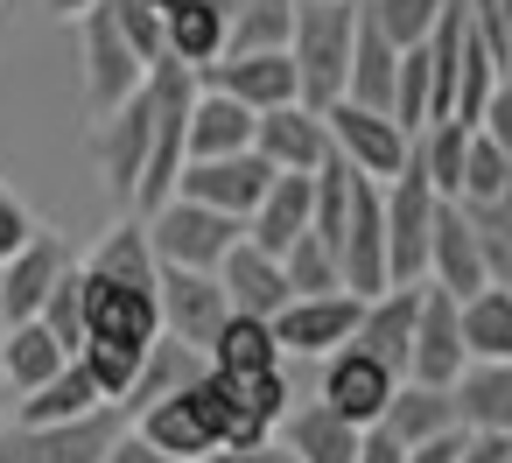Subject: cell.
I'll use <instances>...</instances> for the list:
<instances>
[{
	"instance_id": "27",
	"label": "cell",
	"mask_w": 512,
	"mask_h": 463,
	"mask_svg": "<svg viewBox=\"0 0 512 463\" xmlns=\"http://www.w3.org/2000/svg\"><path fill=\"white\" fill-rule=\"evenodd\" d=\"M204 365L211 372H232V379H246V372H281L288 358H281V344H274V323L267 316H225V330L211 337V351H204Z\"/></svg>"
},
{
	"instance_id": "20",
	"label": "cell",
	"mask_w": 512,
	"mask_h": 463,
	"mask_svg": "<svg viewBox=\"0 0 512 463\" xmlns=\"http://www.w3.org/2000/svg\"><path fill=\"white\" fill-rule=\"evenodd\" d=\"M64 267H71V253H64L57 232H36L15 260H0V309H8V323H29L50 302V288H57Z\"/></svg>"
},
{
	"instance_id": "53",
	"label": "cell",
	"mask_w": 512,
	"mask_h": 463,
	"mask_svg": "<svg viewBox=\"0 0 512 463\" xmlns=\"http://www.w3.org/2000/svg\"><path fill=\"white\" fill-rule=\"evenodd\" d=\"M148 8H162V15H169V8H183V0H148Z\"/></svg>"
},
{
	"instance_id": "44",
	"label": "cell",
	"mask_w": 512,
	"mask_h": 463,
	"mask_svg": "<svg viewBox=\"0 0 512 463\" xmlns=\"http://www.w3.org/2000/svg\"><path fill=\"white\" fill-rule=\"evenodd\" d=\"M456 463H512V435H477V428H463Z\"/></svg>"
},
{
	"instance_id": "32",
	"label": "cell",
	"mask_w": 512,
	"mask_h": 463,
	"mask_svg": "<svg viewBox=\"0 0 512 463\" xmlns=\"http://www.w3.org/2000/svg\"><path fill=\"white\" fill-rule=\"evenodd\" d=\"M71 365V351L29 316V323H8V351H0V379H8L15 393H36L50 372H64Z\"/></svg>"
},
{
	"instance_id": "33",
	"label": "cell",
	"mask_w": 512,
	"mask_h": 463,
	"mask_svg": "<svg viewBox=\"0 0 512 463\" xmlns=\"http://www.w3.org/2000/svg\"><path fill=\"white\" fill-rule=\"evenodd\" d=\"M470 134H477V127H463V120H428V127L414 134V162H421V176L435 183V197H442V204H456V190H463Z\"/></svg>"
},
{
	"instance_id": "43",
	"label": "cell",
	"mask_w": 512,
	"mask_h": 463,
	"mask_svg": "<svg viewBox=\"0 0 512 463\" xmlns=\"http://www.w3.org/2000/svg\"><path fill=\"white\" fill-rule=\"evenodd\" d=\"M477 134H484V141H491V148L512 162V85H498V92H491V106H484Z\"/></svg>"
},
{
	"instance_id": "24",
	"label": "cell",
	"mask_w": 512,
	"mask_h": 463,
	"mask_svg": "<svg viewBox=\"0 0 512 463\" xmlns=\"http://www.w3.org/2000/svg\"><path fill=\"white\" fill-rule=\"evenodd\" d=\"M393 78H400V50L358 15V36H351V71H344V99L351 106H372L393 120Z\"/></svg>"
},
{
	"instance_id": "14",
	"label": "cell",
	"mask_w": 512,
	"mask_h": 463,
	"mask_svg": "<svg viewBox=\"0 0 512 463\" xmlns=\"http://www.w3.org/2000/svg\"><path fill=\"white\" fill-rule=\"evenodd\" d=\"M393 386H400V372H386L379 358H365L358 344H337L330 358H323V407H337L344 421H358V428H372L379 414H386V400H393Z\"/></svg>"
},
{
	"instance_id": "16",
	"label": "cell",
	"mask_w": 512,
	"mask_h": 463,
	"mask_svg": "<svg viewBox=\"0 0 512 463\" xmlns=\"http://www.w3.org/2000/svg\"><path fill=\"white\" fill-rule=\"evenodd\" d=\"M421 281L449 288L456 302L477 295V288H491L484 246H477V225L463 218V204H442V211H435V232H428V274H421Z\"/></svg>"
},
{
	"instance_id": "45",
	"label": "cell",
	"mask_w": 512,
	"mask_h": 463,
	"mask_svg": "<svg viewBox=\"0 0 512 463\" xmlns=\"http://www.w3.org/2000/svg\"><path fill=\"white\" fill-rule=\"evenodd\" d=\"M358 463H407V449H400L386 428H365V435H358Z\"/></svg>"
},
{
	"instance_id": "35",
	"label": "cell",
	"mask_w": 512,
	"mask_h": 463,
	"mask_svg": "<svg viewBox=\"0 0 512 463\" xmlns=\"http://www.w3.org/2000/svg\"><path fill=\"white\" fill-rule=\"evenodd\" d=\"M288 29H295V0H246L225 29V57H246V50H288Z\"/></svg>"
},
{
	"instance_id": "9",
	"label": "cell",
	"mask_w": 512,
	"mask_h": 463,
	"mask_svg": "<svg viewBox=\"0 0 512 463\" xmlns=\"http://www.w3.org/2000/svg\"><path fill=\"white\" fill-rule=\"evenodd\" d=\"M358 316H365V295H351V288H337V295H295L274 316V344H281V358H330L337 344H351Z\"/></svg>"
},
{
	"instance_id": "15",
	"label": "cell",
	"mask_w": 512,
	"mask_h": 463,
	"mask_svg": "<svg viewBox=\"0 0 512 463\" xmlns=\"http://www.w3.org/2000/svg\"><path fill=\"white\" fill-rule=\"evenodd\" d=\"M85 274V267H78ZM85 337H106V344H155L162 337V309L148 288H120V281H99L85 274Z\"/></svg>"
},
{
	"instance_id": "52",
	"label": "cell",
	"mask_w": 512,
	"mask_h": 463,
	"mask_svg": "<svg viewBox=\"0 0 512 463\" xmlns=\"http://www.w3.org/2000/svg\"><path fill=\"white\" fill-rule=\"evenodd\" d=\"M0 351H8V309H0ZM0 386H8V379H0Z\"/></svg>"
},
{
	"instance_id": "38",
	"label": "cell",
	"mask_w": 512,
	"mask_h": 463,
	"mask_svg": "<svg viewBox=\"0 0 512 463\" xmlns=\"http://www.w3.org/2000/svg\"><path fill=\"white\" fill-rule=\"evenodd\" d=\"M36 323H43V330H50L71 358L85 351V274H78V260L57 274V288H50V302L36 309Z\"/></svg>"
},
{
	"instance_id": "30",
	"label": "cell",
	"mask_w": 512,
	"mask_h": 463,
	"mask_svg": "<svg viewBox=\"0 0 512 463\" xmlns=\"http://www.w3.org/2000/svg\"><path fill=\"white\" fill-rule=\"evenodd\" d=\"M225 15L211 8V0H183V8H169L162 15V36H169V64H183V71H204V64H218L225 57Z\"/></svg>"
},
{
	"instance_id": "2",
	"label": "cell",
	"mask_w": 512,
	"mask_h": 463,
	"mask_svg": "<svg viewBox=\"0 0 512 463\" xmlns=\"http://www.w3.org/2000/svg\"><path fill=\"white\" fill-rule=\"evenodd\" d=\"M379 204H386V281L393 288H414L428 274V232H435V183L421 176V162L407 155V169L393 183H379Z\"/></svg>"
},
{
	"instance_id": "39",
	"label": "cell",
	"mask_w": 512,
	"mask_h": 463,
	"mask_svg": "<svg viewBox=\"0 0 512 463\" xmlns=\"http://www.w3.org/2000/svg\"><path fill=\"white\" fill-rule=\"evenodd\" d=\"M281 274H288V288H295V295H337V288H344L337 253H330L323 239H309V232L281 253Z\"/></svg>"
},
{
	"instance_id": "7",
	"label": "cell",
	"mask_w": 512,
	"mask_h": 463,
	"mask_svg": "<svg viewBox=\"0 0 512 463\" xmlns=\"http://www.w3.org/2000/svg\"><path fill=\"white\" fill-rule=\"evenodd\" d=\"M155 309H162V330L176 344H190V351H211V337L232 316L218 274H197V267H162L155 274Z\"/></svg>"
},
{
	"instance_id": "23",
	"label": "cell",
	"mask_w": 512,
	"mask_h": 463,
	"mask_svg": "<svg viewBox=\"0 0 512 463\" xmlns=\"http://www.w3.org/2000/svg\"><path fill=\"white\" fill-rule=\"evenodd\" d=\"M134 435H141V442H155V449H162V456H176V463H197V456H211V449H218V435H211V421L197 414L190 386H183V393H169V400H148V407L134 414Z\"/></svg>"
},
{
	"instance_id": "46",
	"label": "cell",
	"mask_w": 512,
	"mask_h": 463,
	"mask_svg": "<svg viewBox=\"0 0 512 463\" xmlns=\"http://www.w3.org/2000/svg\"><path fill=\"white\" fill-rule=\"evenodd\" d=\"M106 463H176V456H162L155 442H141L134 428H120V442H113V456Z\"/></svg>"
},
{
	"instance_id": "42",
	"label": "cell",
	"mask_w": 512,
	"mask_h": 463,
	"mask_svg": "<svg viewBox=\"0 0 512 463\" xmlns=\"http://www.w3.org/2000/svg\"><path fill=\"white\" fill-rule=\"evenodd\" d=\"M36 232H43V225L29 218V204H22L15 190H0V260H15V253H22Z\"/></svg>"
},
{
	"instance_id": "25",
	"label": "cell",
	"mask_w": 512,
	"mask_h": 463,
	"mask_svg": "<svg viewBox=\"0 0 512 463\" xmlns=\"http://www.w3.org/2000/svg\"><path fill=\"white\" fill-rule=\"evenodd\" d=\"M253 120H260V113H246L239 99H225V92H197V106H190V134H183L190 162L246 155V148H253Z\"/></svg>"
},
{
	"instance_id": "11",
	"label": "cell",
	"mask_w": 512,
	"mask_h": 463,
	"mask_svg": "<svg viewBox=\"0 0 512 463\" xmlns=\"http://www.w3.org/2000/svg\"><path fill=\"white\" fill-rule=\"evenodd\" d=\"M470 365L463 351V316H456V295L421 281V309H414V351H407V379L421 386H456V372Z\"/></svg>"
},
{
	"instance_id": "49",
	"label": "cell",
	"mask_w": 512,
	"mask_h": 463,
	"mask_svg": "<svg viewBox=\"0 0 512 463\" xmlns=\"http://www.w3.org/2000/svg\"><path fill=\"white\" fill-rule=\"evenodd\" d=\"M50 8H57L64 22H71V15H85V8H99V0H50Z\"/></svg>"
},
{
	"instance_id": "48",
	"label": "cell",
	"mask_w": 512,
	"mask_h": 463,
	"mask_svg": "<svg viewBox=\"0 0 512 463\" xmlns=\"http://www.w3.org/2000/svg\"><path fill=\"white\" fill-rule=\"evenodd\" d=\"M463 211H484V218H498V225L512 232V183H505V190H498L491 204H463Z\"/></svg>"
},
{
	"instance_id": "10",
	"label": "cell",
	"mask_w": 512,
	"mask_h": 463,
	"mask_svg": "<svg viewBox=\"0 0 512 463\" xmlns=\"http://www.w3.org/2000/svg\"><path fill=\"white\" fill-rule=\"evenodd\" d=\"M281 169H267L253 148L246 155H211V162H183V176H176V197H190V204H211V211H225V218H253V204L267 197V183H274Z\"/></svg>"
},
{
	"instance_id": "4",
	"label": "cell",
	"mask_w": 512,
	"mask_h": 463,
	"mask_svg": "<svg viewBox=\"0 0 512 463\" xmlns=\"http://www.w3.org/2000/svg\"><path fill=\"white\" fill-rule=\"evenodd\" d=\"M127 428V407H99L85 421H15L0 428V463H106Z\"/></svg>"
},
{
	"instance_id": "41",
	"label": "cell",
	"mask_w": 512,
	"mask_h": 463,
	"mask_svg": "<svg viewBox=\"0 0 512 463\" xmlns=\"http://www.w3.org/2000/svg\"><path fill=\"white\" fill-rule=\"evenodd\" d=\"M113 15H120V36H127V50L155 71V64H169V36H162V8H148V0H113Z\"/></svg>"
},
{
	"instance_id": "13",
	"label": "cell",
	"mask_w": 512,
	"mask_h": 463,
	"mask_svg": "<svg viewBox=\"0 0 512 463\" xmlns=\"http://www.w3.org/2000/svg\"><path fill=\"white\" fill-rule=\"evenodd\" d=\"M253 155L267 162V169H281V176H316L323 162H330V127H323V113L316 106H274V113H260L253 120Z\"/></svg>"
},
{
	"instance_id": "29",
	"label": "cell",
	"mask_w": 512,
	"mask_h": 463,
	"mask_svg": "<svg viewBox=\"0 0 512 463\" xmlns=\"http://www.w3.org/2000/svg\"><path fill=\"white\" fill-rule=\"evenodd\" d=\"M99 407H113L99 386H92V372L71 358L64 372H50L36 393H22L15 400V421H85V414H99Z\"/></svg>"
},
{
	"instance_id": "8",
	"label": "cell",
	"mask_w": 512,
	"mask_h": 463,
	"mask_svg": "<svg viewBox=\"0 0 512 463\" xmlns=\"http://www.w3.org/2000/svg\"><path fill=\"white\" fill-rule=\"evenodd\" d=\"M148 141H155V99H148V85H141V92H134L127 106H113V113L99 120V134H92L99 176H106V190H113L120 204H134V190H141Z\"/></svg>"
},
{
	"instance_id": "37",
	"label": "cell",
	"mask_w": 512,
	"mask_h": 463,
	"mask_svg": "<svg viewBox=\"0 0 512 463\" xmlns=\"http://www.w3.org/2000/svg\"><path fill=\"white\" fill-rule=\"evenodd\" d=\"M393 120L407 127V141L435 120V78H428V43L400 50V78H393Z\"/></svg>"
},
{
	"instance_id": "19",
	"label": "cell",
	"mask_w": 512,
	"mask_h": 463,
	"mask_svg": "<svg viewBox=\"0 0 512 463\" xmlns=\"http://www.w3.org/2000/svg\"><path fill=\"white\" fill-rule=\"evenodd\" d=\"M358 421H344L337 407H323V400H295L288 414H281V428H274V442L295 456V463H358Z\"/></svg>"
},
{
	"instance_id": "12",
	"label": "cell",
	"mask_w": 512,
	"mask_h": 463,
	"mask_svg": "<svg viewBox=\"0 0 512 463\" xmlns=\"http://www.w3.org/2000/svg\"><path fill=\"white\" fill-rule=\"evenodd\" d=\"M211 92L239 99L246 113H274V106H295L302 99V78H295V57L288 50H246V57H218L197 71Z\"/></svg>"
},
{
	"instance_id": "51",
	"label": "cell",
	"mask_w": 512,
	"mask_h": 463,
	"mask_svg": "<svg viewBox=\"0 0 512 463\" xmlns=\"http://www.w3.org/2000/svg\"><path fill=\"white\" fill-rule=\"evenodd\" d=\"M267 463H295V456H288V449H281V442H274V449H267Z\"/></svg>"
},
{
	"instance_id": "17",
	"label": "cell",
	"mask_w": 512,
	"mask_h": 463,
	"mask_svg": "<svg viewBox=\"0 0 512 463\" xmlns=\"http://www.w3.org/2000/svg\"><path fill=\"white\" fill-rule=\"evenodd\" d=\"M218 288H225V302H232L239 316H267V323L295 302V288H288L281 260H274V253H260L253 239H239V246L218 260Z\"/></svg>"
},
{
	"instance_id": "40",
	"label": "cell",
	"mask_w": 512,
	"mask_h": 463,
	"mask_svg": "<svg viewBox=\"0 0 512 463\" xmlns=\"http://www.w3.org/2000/svg\"><path fill=\"white\" fill-rule=\"evenodd\" d=\"M512 183V162L484 141V134H470V155H463V190H456V204H491L498 190Z\"/></svg>"
},
{
	"instance_id": "5",
	"label": "cell",
	"mask_w": 512,
	"mask_h": 463,
	"mask_svg": "<svg viewBox=\"0 0 512 463\" xmlns=\"http://www.w3.org/2000/svg\"><path fill=\"white\" fill-rule=\"evenodd\" d=\"M78 57H85V106H92V120H106L113 106H127L148 85V64L127 50L113 0H99V8L78 15Z\"/></svg>"
},
{
	"instance_id": "21",
	"label": "cell",
	"mask_w": 512,
	"mask_h": 463,
	"mask_svg": "<svg viewBox=\"0 0 512 463\" xmlns=\"http://www.w3.org/2000/svg\"><path fill=\"white\" fill-rule=\"evenodd\" d=\"M372 428H386L400 449H421V442H435V435H456L463 421H456V393H449V386L400 379V386H393V400H386V414H379Z\"/></svg>"
},
{
	"instance_id": "36",
	"label": "cell",
	"mask_w": 512,
	"mask_h": 463,
	"mask_svg": "<svg viewBox=\"0 0 512 463\" xmlns=\"http://www.w3.org/2000/svg\"><path fill=\"white\" fill-rule=\"evenodd\" d=\"M442 8H449V0H358V15H365L393 50L428 43V36H435V22H442Z\"/></svg>"
},
{
	"instance_id": "6",
	"label": "cell",
	"mask_w": 512,
	"mask_h": 463,
	"mask_svg": "<svg viewBox=\"0 0 512 463\" xmlns=\"http://www.w3.org/2000/svg\"><path fill=\"white\" fill-rule=\"evenodd\" d=\"M323 127H330V155L351 162V169L372 176V183H393V176L407 169V155H414V141H407L400 120H386V113H372V106H351V99L323 106Z\"/></svg>"
},
{
	"instance_id": "1",
	"label": "cell",
	"mask_w": 512,
	"mask_h": 463,
	"mask_svg": "<svg viewBox=\"0 0 512 463\" xmlns=\"http://www.w3.org/2000/svg\"><path fill=\"white\" fill-rule=\"evenodd\" d=\"M351 36H358V0H295L288 57H295V78H302V106L323 113V106L344 99Z\"/></svg>"
},
{
	"instance_id": "3",
	"label": "cell",
	"mask_w": 512,
	"mask_h": 463,
	"mask_svg": "<svg viewBox=\"0 0 512 463\" xmlns=\"http://www.w3.org/2000/svg\"><path fill=\"white\" fill-rule=\"evenodd\" d=\"M141 225H148V246H155L162 267H197V274H218V260L246 239L239 218H225V211H211V204H190V197H169V204L148 211Z\"/></svg>"
},
{
	"instance_id": "34",
	"label": "cell",
	"mask_w": 512,
	"mask_h": 463,
	"mask_svg": "<svg viewBox=\"0 0 512 463\" xmlns=\"http://www.w3.org/2000/svg\"><path fill=\"white\" fill-rule=\"evenodd\" d=\"M456 316H463V351L470 358H512V288L491 281V288L463 295Z\"/></svg>"
},
{
	"instance_id": "50",
	"label": "cell",
	"mask_w": 512,
	"mask_h": 463,
	"mask_svg": "<svg viewBox=\"0 0 512 463\" xmlns=\"http://www.w3.org/2000/svg\"><path fill=\"white\" fill-rule=\"evenodd\" d=\"M211 8H218V15H225V22H232V15H239V8H246V0H211Z\"/></svg>"
},
{
	"instance_id": "47",
	"label": "cell",
	"mask_w": 512,
	"mask_h": 463,
	"mask_svg": "<svg viewBox=\"0 0 512 463\" xmlns=\"http://www.w3.org/2000/svg\"><path fill=\"white\" fill-rule=\"evenodd\" d=\"M267 449H274V442H267ZM267 449H225V442H218V449L197 456V463H267Z\"/></svg>"
},
{
	"instance_id": "28",
	"label": "cell",
	"mask_w": 512,
	"mask_h": 463,
	"mask_svg": "<svg viewBox=\"0 0 512 463\" xmlns=\"http://www.w3.org/2000/svg\"><path fill=\"white\" fill-rule=\"evenodd\" d=\"M85 274H99V281H120V288H148L155 295V274H162V260H155V246H148V225L141 218H127V225H113L106 239H99V253L92 260H78Z\"/></svg>"
},
{
	"instance_id": "18",
	"label": "cell",
	"mask_w": 512,
	"mask_h": 463,
	"mask_svg": "<svg viewBox=\"0 0 512 463\" xmlns=\"http://www.w3.org/2000/svg\"><path fill=\"white\" fill-rule=\"evenodd\" d=\"M414 309H421V281H414V288H379V295H365V316H358L351 344H358L365 358H379L386 372H400V379H407V351H414Z\"/></svg>"
},
{
	"instance_id": "26",
	"label": "cell",
	"mask_w": 512,
	"mask_h": 463,
	"mask_svg": "<svg viewBox=\"0 0 512 463\" xmlns=\"http://www.w3.org/2000/svg\"><path fill=\"white\" fill-rule=\"evenodd\" d=\"M309 232V176H274L267 183V197L253 204V218H246V239L260 246V253H288L295 239Z\"/></svg>"
},
{
	"instance_id": "54",
	"label": "cell",
	"mask_w": 512,
	"mask_h": 463,
	"mask_svg": "<svg viewBox=\"0 0 512 463\" xmlns=\"http://www.w3.org/2000/svg\"><path fill=\"white\" fill-rule=\"evenodd\" d=\"M0 407H8V400H0Z\"/></svg>"
},
{
	"instance_id": "31",
	"label": "cell",
	"mask_w": 512,
	"mask_h": 463,
	"mask_svg": "<svg viewBox=\"0 0 512 463\" xmlns=\"http://www.w3.org/2000/svg\"><path fill=\"white\" fill-rule=\"evenodd\" d=\"M197 372H204V351H190V344H176V337L162 330V337L148 344V358H141V379L127 386V400H120V407H127V414H141L148 400H169V393H183Z\"/></svg>"
},
{
	"instance_id": "22",
	"label": "cell",
	"mask_w": 512,
	"mask_h": 463,
	"mask_svg": "<svg viewBox=\"0 0 512 463\" xmlns=\"http://www.w3.org/2000/svg\"><path fill=\"white\" fill-rule=\"evenodd\" d=\"M456 421L477 435H512V358H470L456 372Z\"/></svg>"
}]
</instances>
